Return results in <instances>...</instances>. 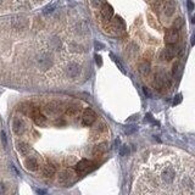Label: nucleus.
<instances>
[{"label":"nucleus","mask_w":195,"mask_h":195,"mask_svg":"<svg viewBox=\"0 0 195 195\" xmlns=\"http://www.w3.org/2000/svg\"><path fill=\"white\" fill-rule=\"evenodd\" d=\"M31 115H32L33 120H34V122H35V125H37V126H39V127H45V126L48 125V120H46V117L39 112L38 107H34V109H33V111H32V113H31Z\"/></svg>","instance_id":"f257e3e1"},{"label":"nucleus","mask_w":195,"mask_h":195,"mask_svg":"<svg viewBox=\"0 0 195 195\" xmlns=\"http://www.w3.org/2000/svg\"><path fill=\"white\" fill-rule=\"evenodd\" d=\"M93 166H94V163L92 162V161H89L87 159H83V160H81L79 162L77 163L76 171H77V173L83 174V173H87L88 171H90L93 168Z\"/></svg>","instance_id":"f03ea898"},{"label":"nucleus","mask_w":195,"mask_h":195,"mask_svg":"<svg viewBox=\"0 0 195 195\" xmlns=\"http://www.w3.org/2000/svg\"><path fill=\"white\" fill-rule=\"evenodd\" d=\"M82 120H83V123L87 125V126H90L95 122L97 120V115L95 112L92 110V109H87L84 112H83V116H82Z\"/></svg>","instance_id":"7ed1b4c3"},{"label":"nucleus","mask_w":195,"mask_h":195,"mask_svg":"<svg viewBox=\"0 0 195 195\" xmlns=\"http://www.w3.org/2000/svg\"><path fill=\"white\" fill-rule=\"evenodd\" d=\"M178 40V31L176 28H171L166 32V35H165V42L166 44L168 45H173L176 44Z\"/></svg>","instance_id":"20e7f679"},{"label":"nucleus","mask_w":195,"mask_h":195,"mask_svg":"<svg viewBox=\"0 0 195 195\" xmlns=\"http://www.w3.org/2000/svg\"><path fill=\"white\" fill-rule=\"evenodd\" d=\"M44 110H45L46 115L54 116V115H59V113L62 111V107H61V105L58 104V102H50V104H48V105L45 106Z\"/></svg>","instance_id":"39448f33"},{"label":"nucleus","mask_w":195,"mask_h":195,"mask_svg":"<svg viewBox=\"0 0 195 195\" xmlns=\"http://www.w3.org/2000/svg\"><path fill=\"white\" fill-rule=\"evenodd\" d=\"M101 16L104 17V20L110 21L112 18V16H113V9H112V6L109 5V4H106V2H104L102 6H101Z\"/></svg>","instance_id":"423d86ee"},{"label":"nucleus","mask_w":195,"mask_h":195,"mask_svg":"<svg viewBox=\"0 0 195 195\" xmlns=\"http://www.w3.org/2000/svg\"><path fill=\"white\" fill-rule=\"evenodd\" d=\"M73 178V172L71 169H64L59 173V182L62 184H67Z\"/></svg>","instance_id":"0eeeda50"},{"label":"nucleus","mask_w":195,"mask_h":195,"mask_svg":"<svg viewBox=\"0 0 195 195\" xmlns=\"http://www.w3.org/2000/svg\"><path fill=\"white\" fill-rule=\"evenodd\" d=\"M178 53V50H177V48L176 46H173V45H168L165 50H163L162 53V59L165 60H171V59H173L174 56H176V54Z\"/></svg>","instance_id":"6e6552de"},{"label":"nucleus","mask_w":195,"mask_h":195,"mask_svg":"<svg viewBox=\"0 0 195 195\" xmlns=\"http://www.w3.org/2000/svg\"><path fill=\"white\" fill-rule=\"evenodd\" d=\"M12 129H14V132L17 135H22L23 132H25V123H23V121L20 120V118H16L14 121V123H12Z\"/></svg>","instance_id":"1a4fd4ad"},{"label":"nucleus","mask_w":195,"mask_h":195,"mask_svg":"<svg viewBox=\"0 0 195 195\" xmlns=\"http://www.w3.org/2000/svg\"><path fill=\"white\" fill-rule=\"evenodd\" d=\"M55 172H56L55 165H46L43 168V176L44 177H53L55 174Z\"/></svg>","instance_id":"9d476101"},{"label":"nucleus","mask_w":195,"mask_h":195,"mask_svg":"<svg viewBox=\"0 0 195 195\" xmlns=\"http://www.w3.org/2000/svg\"><path fill=\"white\" fill-rule=\"evenodd\" d=\"M26 168L27 169H30V171H35L37 168H38V161H37V159H34V157H30V159H27L26 160Z\"/></svg>","instance_id":"9b49d317"},{"label":"nucleus","mask_w":195,"mask_h":195,"mask_svg":"<svg viewBox=\"0 0 195 195\" xmlns=\"http://www.w3.org/2000/svg\"><path fill=\"white\" fill-rule=\"evenodd\" d=\"M113 26H115L116 30H120V31H122V32L126 30V25H125V22H123V20H122L121 17H116V18H115Z\"/></svg>","instance_id":"f8f14e48"},{"label":"nucleus","mask_w":195,"mask_h":195,"mask_svg":"<svg viewBox=\"0 0 195 195\" xmlns=\"http://www.w3.org/2000/svg\"><path fill=\"white\" fill-rule=\"evenodd\" d=\"M17 150H18V153H20L21 155L26 156V155H28V153H30V146H28L26 143H20V144L17 145Z\"/></svg>","instance_id":"ddd939ff"},{"label":"nucleus","mask_w":195,"mask_h":195,"mask_svg":"<svg viewBox=\"0 0 195 195\" xmlns=\"http://www.w3.org/2000/svg\"><path fill=\"white\" fill-rule=\"evenodd\" d=\"M79 106L78 105H71V106H68L67 107V110H66V113L68 115V116H76L78 112H79Z\"/></svg>","instance_id":"4468645a"},{"label":"nucleus","mask_w":195,"mask_h":195,"mask_svg":"<svg viewBox=\"0 0 195 195\" xmlns=\"http://www.w3.org/2000/svg\"><path fill=\"white\" fill-rule=\"evenodd\" d=\"M174 2L173 1H169V2H167L166 5H165V12H166V15L167 16H171L173 12H174Z\"/></svg>","instance_id":"2eb2a0df"},{"label":"nucleus","mask_w":195,"mask_h":195,"mask_svg":"<svg viewBox=\"0 0 195 195\" xmlns=\"http://www.w3.org/2000/svg\"><path fill=\"white\" fill-rule=\"evenodd\" d=\"M106 149H107V145L104 143V144H100V145H97V148L94 149V155L95 156H100V155H102L105 151H106Z\"/></svg>","instance_id":"dca6fc26"},{"label":"nucleus","mask_w":195,"mask_h":195,"mask_svg":"<svg viewBox=\"0 0 195 195\" xmlns=\"http://www.w3.org/2000/svg\"><path fill=\"white\" fill-rule=\"evenodd\" d=\"M128 153H129L128 146H127V145H122L121 149H120V155H121V156H127Z\"/></svg>","instance_id":"f3484780"},{"label":"nucleus","mask_w":195,"mask_h":195,"mask_svg":"<svg viewBox=\"0 0 195 195\" xmlns=\"http://www.w3.org/2000/svg\"><path fill=\"white\" fill-rule=\"evenodd\" d=\"M104 2H105L104 0H92L93 6H95V7H97V6H102V4H104Z\"/></svg>","instance_id":"a211bd4d"},{"label":"nucleus","mask_w":195,"mask_h":195,"mask_svg":"<svg viewBox=\"0 0 195 195\" xmlns=\"http://www.w3.org/2000/svg\"><path fill=\"white\" fill-rule=\"evenodd\" d=\"M54 9H55V5L46 6V7H45V10H44V14H50V12H53V11H54Z\"/></svg>","instance_id":"6ab92c4d"},{"label":"nucleus","mask_w":195,"mask_h":195,"mask_svg":"<svg viewBox=\"0 0 195 195\" xmlns=\"http://www.w3.org/2000/svg\"><path fill=\"white\" fill-rule=\"evenodd\" d=\"M182 25H183V20H182V18H178L177 21H174V27H176V30H178Z\"/></svg>","instance_id":"aec40b11"},{"label":"nucleus","mask_w":195,"mask_h":195,"mask_svg":"<svg viewBox=\"0 0 195 195\" xmlns=\"http://www.w3.org/2000/svg\"><path fill=\"white\" fill-rule=\"evenodd\" d=\"M1 141H2V145H4V146L7 145V141H6V134H5L4 130L1 132Z\"/></svg>","instance_id":"412c9836"},{"label":"nucleus","mask_w":195,"mask_h":195,"mask_svg":"<svg viewBox=\"0 0 195 195\" xmlns=\"http://www.w3.org/2000/svg\"><path fill=\"white\" fill-rule=\"evenodd\" d=\"M140 71H141L143 73H148V72H149V66L146 65V64H143V65L140 66Z\"/></svg>","instance_id":"4be33fe9"},{"label":"nucleus","mask_w":195,"mask_h":195,"mask_svg":"<svg viewBox=\"0 0 195 195\" xmlns=\"http://www.w3.org/2000/svg\"><path fill=\"white\" fill-rule=\"evenodd\" d=\"M181 101H182V95H181V94H178V95L176 97V99L173 100V105L176 106V105H178V104H179Z\"/></svg>","instance_id":"5701e85b"},{"label":"nucleus","mask_w":195,"mask_h":195,"mask_svg":"<svg viewBox=\"0 0 195 195\" xmlns=\"http://www.w3.org/2000/svg\"><path fill=\"white\" fill-rule=\"evenodd\" d=\"M135 129H137V127H134V126H129V127H127V128H126V133H127V134H132L133 132H135Z\"/></svg>","instance_id":"b1692460"},{"label":"nucleus","mask_w":195,"mask_h":195,"mask_svg":"<svg viewBox=\"0 0 195 195\" xmlns=\"http://www.w3.org/2000/svg\"><path fill=\"white\" fill-rule=\"evenodd\" d=\"M187 1H188V10H189V11H193V10H194L193 0H187Z\"/></svg>","instance_id":"393cba45"},{"label":"nucleus","mask_w":195,"mask_h":195,"mask_svg":"<svg viewBox=\"0 0 195 195\" xmlns=\"http://www.w3.org/2000/svg\"><path fill=\"white\" fill-rule=\"evenodd\" d=\"M95 61H97V66L102 65V60H101V56H100V55H95Z\"/></svg>","instance_id":"a878e982"},{"label":"nucleus","mask_w":195,"mask_h":195,"mask_svg":"<svg viewBox=\"0 0 195 195\" xmlns=\"http://www.w3.org/2000/svg\"><path fill=\"white\" fill-rule=\"evenodd\" d=\"M65 125H66V121L62 120V118H59V120L56 121V126H65Z\"/></svg>","instance_id":"bb28decb"},{"label":"nucleus","mask_w":195,"mask_h":195,"mask_svg":"<svg viewBox=\"0 0 195 195\" xmlns=\"http://www.w3.org/2000/svg\"><path fill=\"white\" fill-rule=\"evenodd\" d=\"M94 45H95V48H97V50H101V49H104V48H105V46H104L101 43H99V42H95V43H94Z\"/></svg>","instance_id":"cd10ccee"},{"label":"nucleus","mask_w":195,"mask_h":195,"mask_svg":"<svg viewBox=\"0 0 195 195\" xmlns=\"http://www.w3.org/2000/svg\"><path fill=\"white\" fill-rule=\"evenodd\" d=\"M143 92H144V94H145V95H146V97H151V93H150V92H149V89H148V88H146V87H144V88H143Z\"/></svg>","instance_id":"c85d7f7f"},{"label":"nucleus","mask_w":195,"mask_h":195,"mask_svg":"<svg viewBox=\"0 0 195 195\" xmlns=\"http://www.w3.org/2000/svg\"><path fill=\"white\" fill-rule=\"evenodd\" d=\"M115 61H116V64H117V66H118V68H120V70H121V71L125 73V68H123V66L121 65V62H120L118 60H115Z\"/></svg>","instance_id":"c756f323"},{"label":"nucleus","mask_w":195,"mask_h":195,"mask_svg":"<svg viewBox=\"0 0 195 195\" xmlns=\"http://www.w3.org/2000/svg\"><path fill=\"white\" fill-rule=\"evenodd\" d=\"M145 120H148V121H150V122H154V120H153V116L150 115V113H148L146 115V118Z\"/></svg>","instance_id":"7c9ffc66"},{"label":"nucleus","mask_w":195,"mask_h":195,"mask_svg":"<svg viewBox=\"0 0 195 195\" xmlns=\"http://www.w3.org/2000/svg\"><path fill=\"white\" fill-rule=\"evenodd\" d=\"M4 190H5L4 185H2V184H0V193H4Z\"/></svg>","instance_id":"2f4dec72"},{"label":"nucleus","mask_w":195,"mask_h":195,"mask_svg":"<svg viewBox=\"0 0 195 195\" xmlns=\"http://www.w3.org/2000/svg\"><path fill=\"white\" fill-rule=\"evenodd\" d=\"M1 1H2V0H0V2H1Z\"/></svg>","instance_id":"473e14b6"}]
</instances>
